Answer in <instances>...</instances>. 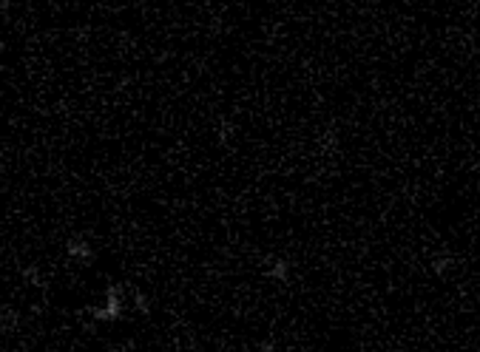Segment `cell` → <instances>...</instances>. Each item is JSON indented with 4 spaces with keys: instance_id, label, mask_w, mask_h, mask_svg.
<instances>
[{
    "instance_id": "obj_1",
    "label": "cell",
    "mask_w": 480,
    "mask_h": 352,
    "mask_svg": "<svg viewBox=\"0 0 480 352\" xmlns=\"http://www.w3.org/2000/svg\"><path fill=\"white\" fill-rule=\"evenodd\" d=\"M97 321H117V318H122V313H125V293H122V284H111L108 290H106V301L100 304V307H92L89 310Z\"/></svg>"
},
{
    "instance_id": "obj_2",
    "label": "cell",
    "mask_w": 480,
    "mask_h": 352,
    "mask_svg": "<svg viewBox=\"0 0 480 352\" xmlns=\"http://www.w3.org/2000/svg\"><path fill=\"white\" fill-rule=\"evenodd\" d=\"M66 253H68V258H71V261L82 264V267H89V264L94 261V247H92L89 242H85L82 236L68 239V242H66Z\"/></svg>"
},
{
    "instance_id": "obj_3",
    "label": "cell",
    "mask_w": 480,
    "mask_h": 352,
    "mask_svg": "<svg viewBox=\"0 0 480 352\" xmlns=\"http://www.w3.org/2000/svg\"><path fill=\"white\" fill-rule=\"evenodd\" d=\"M268 276L273 281H287L290 279V261L287 258H270L268 261Z\"/></svg>"
},
{
    "instance_id": "obj_4",
    "label": "cell",
    "mask_w": 480,
    "mask_h": 352,
    "mask_svg": "<svg viewBox=\"0 0 480 352\" xmlns=\"http://www.w3.org/2000/svg\"><path fill=\"white\" fill-rule=\"evenodd\" d=\"M452 264H455V258L446 256V253H444V256H435V258H432V270L438 273V276H446V273L452 270Z\"/></svg>"
},
{
    "instance_id": "obj_5",
    "label": "cell",
    "mask_w": 480,
    "mask_h": 352,
    "mask_svg": "<svg viewBox=\"0 0 480 352\" xmlns=\"http://www.w3.org/2000/svg\"><path fill=\"white\" fill-rule=\"evenodd\" d=\"M134 310H137L140 316H148V313H151V304H148L145 293H140V290H134Z\"/></svg>"
},
{
    "instance_id": "obj_6",
    "label": "cell",
    "mask_w": 480,
    "mask_h": 352,
    "mask_svg": "<svg viewBox=\"0 0 480 352\" xmlns=\"http://www.w3.org/2000/svg\"><path fill=\"white\" fill-rule=\"evenodd\" d=\"M23 279H26L29 284H34V287H43V279H40V270H37V267H26V270H23Z\"/></svg>"
}]
</instances>
